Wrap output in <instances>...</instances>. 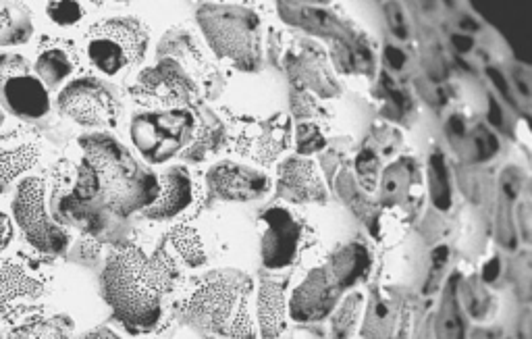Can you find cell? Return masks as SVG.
<instances>
[{"mask_svg": "<svg viewBox=\"0 0 532 339\" xmlns=\"http://www.w3.org/2000/svg\"><path fill=\"white\" fill-rule=\"evenodd\" d=\"M175 281L177 267L165 250L148 256L138 246L119 244L106 256L102 292L115 317L131 333H142L161 321L163 300L173 292Z\"/></svg>", "mask_w": 532, "mask_h": 339, "instance_id": "1", "label": "cell"}, {"mask_svg": "<svg viewBox=\"0 0 532 339\" xmlns=\"http://www.w3.org/2000/svg\"><path fill=\"white\" fill-rule=\"evenodd\" d=\"M77 150L94 169L98 206L113 233L133 213L144 211L156 200L161 181L113 136H82L77 140Z\"/></svg>", "mask_w": 532, "mask_h": 339, "instance_id": "2", "label": "cell"}, {"mask_svg": "<svg viewBox=\"0 0 532 339\" xmlns=\"http://www.w3.org/2000/svg\"><path fill=\"white\" fill-rule=\"evenodd\" d=\"M148 38L146 25L136 17L104 19L86 34V57L102 75L117 77L144 59Z\"/></svg>", "mask_w": 532, "mask_h": 339, "instance_id": "3", "label": "cell"}, {"mask_svg": "<svg viewBox=\"0 0 532 339\" xmlns=\"http://www.w3.org/2000/svg\"><path fill=\"white\" fill-rule=\"evenodd\" d=\"M198 23L219 57L235 61L239 67L254 69L258 61V17L242 7L204 5Z\"/></svg>", "mask_w": 532, "mask_h": 339, "instance_id": "4", "label": "cell"}, {"mask_svg": "<svg viewBox=\"0 0 532 339\" xmlns=\"http://www.w3.org/2000/svg\"><path fill=\"white\" fill-rule=\"evenodd\" d=\"M194 127V115L185 109L144 111L133 115L129 134L146 161L161 165L190 144Z\"/></svg>", "mask_w": 532, "mask_h": 339, "instance_id": "5", "label": "cell"}, {"mask_svg": "<svg viewBox=\"0 0 532 339\" xmlns=\"http://www.w3.org/2000/svg\"><path fill=\"white\" fill-rule=\"evenodd\" d=\"M44 181L40 177L23 179L13 198V219L25 242L42 254H63L69 244V231L46 213Z\"/></svg>", "mask_w": 532, "mask_h": 339, "instance_id": "6", "label": "cell"}, {"mask_svg": "<svg viewBox=\"0 0 532 339\" xmlns=\"http://www.w3.org/2000/svg\"><path fill=\"white\" fill-rule=\"evenodd\" d=\"M0 107L11 115L36 121L48 115L50 96L40 77L21 55H0Z\"/></svg>", "mask_w": 532, "mask_h": 339, "instance_id": "7", "label": "cell"}, {"mask_svg": "<svg viewBox=\"0 0 532 339\" xmlns=\"http://www.w3.org/2000/svg\"><path fill=\"white\" fill-rule=\"evenodd\" d=\"M59 109L77 125L104 129L117 123L121 102L106 84L94 77H79L59 94Z\"/></svg>", "mask_w": 532, "mask_h": 339, "instance_id": "8", "label": "cell"}, {"mask_svg": "<svg viewBox=\"0 0 532 339\" xmlns=\"http://www.w3.org/2000/svg\"><path fill=\"white\" fill-rule=\"evenodd\" d=\"M194 82L190 73L181 67L179 61L169 57H158L154 67L140 71L133 82L131 98L146 104V107H179L190 102L194 96Z\"/></svg>", "mask_w": 532, "mask_h": 339, "instance_id": "9", "label": "cell"}, {"mask_svg": "<svg viewBox=\"0 0 532 339\" xmlns=\"http://www.w3.org/2000/svg\"><path fill=\"white\" fill-rule=\"evenodd\" d=\"M235 300V285L225 279L208 281L190 298L185 306V319L204 331H225V321L231 315Z\"/></svg>", "mask_w": 532, "mask_h": 339, "instance_id": "10", "label": "cell"}, {"mask_svg": "<svg viewBox=\"0 0 532 339\" xmlns=\"http://www.w3.org/2000/svg\"><path fill=\"white\" fill-rule=\"evenodd\" d=\"M266 229L262 240V258L269 269H281L289 265L296 256L298 240H300V225L294 221L283 208H271L264 215Z\"/></svg>", "mask_w": 532, "mask_h": 339, "instance_id": "11", "label": "cell"}, {"mask_svg": "<svg viewBox=\"0 0 532 339\" xmlns=\"http://www.w3.org/2000/svg\"><path fill=\"white\" fill-rule=\"evenodd\" d=\"M44 294V285L11 260H0V323L19 315L28 302Z\"/></svg>", "mask_w": 532, "mask_h": 339, "instance_id": "12", "label": "cell"}, {"mask_svg": "<svg viewBox=\"0 0 532 339\" xmlns=\"http://www.w3.org/2000/svg\"><path fill=\"white\" fill-rule=\"evenodd\" d=\"M161 190L156 200L144 208V217L150 221H167L177 217L192 202V179L183 167H171L161 179Z\"/></svg>", "mask_w": 532, "mask_h": 339, "instance_id": "13", "label": "cell"}, {"mask_svg": "<svg viewBox=\"0 0 532 339\" xmlns=\"http://www.w3.org/2000/svg\"><path fill=\"white\" fill-rule=\"evenodd\" d=\"M337 288L325 271H314L296 292L291 302V317L296 321H318L333 308Z\"/></svg>", "mask_w": 532, "mask_h": 339, "instance_id": "14", "label": "cell"}, {"mask_svg": "<svg viewBox=\"0 0 532 339\" xmlns=\"http://www.w3.org/2000/svg\"><path fill=\"white\" fill-rule=\"evenodd\" d=\"M77 67V55L75 46L67 40L59 38H44L38 57H36V75L40 77V82L50 88H59L63 82H67V77L73 75Z\"/></svg>", "mask_w": 532, "mask_h": 339, "instance_id": "15", "label": "cell"}, {"mask_svg": "<svg viewBox=\"0 0 532 339\" xmlns=\"http://www.w3.org/2000/svg\"><path fill=\"white\" fill-rule=\"evenodd\" d=\"M208 184L212 192L225 200H252L266 192V177L229 163L212 169Z\"/></svg>", "mask_w": 532, "mask_h": 339, "instance_id": "16", "label": "cell"}, {"mask_svg": "<svg viewBox=\"0 0 532 339\" xmlns=\"http://www.w3.org/2000/svg\"><path fill=\"white\" fill-rule=\"evenodd\" d=\"M40 144L36 140H7L0 144V194L7 192L13 181L36 165Z\"/></svg>", "mask_w": 532, "mask_h": 339, "instance_id": "17", "label": "cell"}, {"mask_svg": "<svg viewBox=\"0 0 532 339\" xmlns=\"http://www.w3.org/2000/svg\"><path fill=\"white\" fill-rule=\"evenodd\" d=\"M34 23L28 7L21 3H0V46H19L30 42Z\"/></svg>", "mask_w": 532, "mask_h": 339, "instance_id": "18", "label": "cell"}, {"mask_svg": "<svg viewBox=\"0 0 532 339\" xmlns=\"http://www.w3.org/2000/svg\"><path fill=\"white\" fill-rule=\"evenodd\" d=\"M368 265L370 258L364 246L352 244L343 248L333 260V271L339 288H350V285H354L368 271Z\"/></svg>", "mask_w": 532, "mask_h": 339, "instance_id": "19", "label": "cell"}, {"mask_svg": "<svg viewBox=\"0 0 532 339\" xmlns=\"http://www.w3.org/2000/svg\"><path fill=\"white\" fill-rule=\"evenodd\" d=\"M73 333V321L67 315L38 317L11 329V337H67Z\"/></svg>", "mask_w": 532, "mask_h": 339, "instance_id": "20", "label": "cell"}, {"mask_svg": "<svg viewBox=\"0 0 532 339\" xmlns=\"http://www.w3.org/2000/svg\"><path fill=\"white\" fill-rule=\"evenodd\" d=\"M283 188H287L291 198H321L318 181L312 173V167L306 163H287L285 165V181Z\"/></svg>", "mask_w": 532, "mask_h": 339, "instance_id": "21", "label": "cell"}, {"mask_svg": "<svg viewBox=\"0 0 532 339\" xmlns=\"http://www.w3.org/2000/svg\"><path fill=\"white\" fill-rule=\"evenodd\" d=\"M260 321L266 337L277 335L281 327V288L273 283H264L260 292Z\"/></svg>", "mask_w": 532, "mask_h": 339, "instance_id": "22", "label": "cell"}, {"mask_svg": "<svg viewBox=\"0 0 532 339\" xmlns=\"http://www.w3.org/2000/svg\"><path fill=\"white\" fill-rule=\"evenodd\" d=\"M281 9H289L291 13L285 15L289 19V23H300L304 28L312 30V32H321V34H333L339 30V25L327 17L323 11H316V9H306L302 3H281Z\"/></svg>", "mask_w": 532, "mask_h": 339, "instance_id": "23", "label": "cell"}, {"mask_svg": "<svg viewBox=\"0 0 532 339\" xmlns=\"http://www.w3.org/2000/svg\"><path fill=\"white\" fill-rule=\"evenodd\" d=\"M456 279L451 277L445 294H443V304L439 312V335L445 337H462L464 327L460 321V312H458V298H456Z\"/></svg>", "mask_w": 532, "mask_h": 339, "instance_id": "24", "label": "cell"}, {"mask_svg": "<svg viewBox=\"0 0 532 339\" xmlns=\"http://www.w3.org/2000/svg\"><path fill=\"white\" fill-rule=\"evenodd\" d=\"M171 244L181 254V258L190 267H198L204 263V248L198 238V233L190 227H179L171 233Z\"/></svg>", "mask_w": 532, "mask_h": 339, "instance_id": "25", "label": "cell"}, {"mask_svg": "<svg viewBox=\"0 0 532 339\" xmlns=\"http://www.w3.org/2000/svg\"><path fill=\"white\" fill-rule=\"evenodd\" d=\"M429 184H431V194L435 200V206L441 211H447L451 204V190H449V179H447V169L441 154L431 156V169H429Z\"/></svg>", "mask_w": 532, "mask_h": 339, "instance_id": "26", "label": "cell"}, {"mask_svg": "<svg viewBox=\"0 0 532 339\" xmlns=\"http://www.w3.org/2000/svg\"><path fill=\"white\" fill-rule=\"evenodd\" d=\"M339 55L341 57H337V65L343 71H348V73H354V71H370V67H372L370 50L364 44H360V42L343 44Z\"/></svg>", "mask_w": 532, "mask_h": 339, "instance_id": "27", "label": "cell"}, {"mask_svg": "<svg viewBox=\"0 0 532 339\" xmlns=\"http://www.w3.org/2000/svg\"><path fill=\"white\" fill-rule=\"evenodd\" d=\"M46 15L52 23L59 25V28H71V25H77L84 19L86 11L82 3H65V0H61V3H48Z\"/></svg>", "mask_w": 532, "mask_h": 339, "instance_id": "28", "label": "cell"}, {"mask_svg": "<svg viewBox=\"0 0 532 339\" xmlns=\"http://www.w3.org/2000/svg\"><path fill=\"white\" fill-rule=\"evenodd\" d=\"M466 304L470 308V315L472 317H483L487 308H489V298H487V292L478 285V281H468L466 285Z\"/></svg>", "mask_w": 532, "mask_h": 339, "instance_id": "29", "label": "cell"}, {"mask_svg": "<svg viewBox=\"0 0 532 339\" xmlns=\"http://www.w3.org/2000/svg\"><path fill=\"white\" fill-rule=\"evenodd\" d=\"M404 188H408V175H406V171H402V165H395V167L387 169L385 194L391 198H397L399 194L404 192Z\"/></svg>", "mask_w": 532, "mask_h": 339, "instance_id": "30", "label": "cell"}, {"mask_svg": "<svg viewBox=\"0 0 532 339\" xmlns=\"http://www.w3.org/2000/svg\"><path fill=\"white\" fill-rule=\"evenodd\" d=\"M474 144H476V150H478V161H487L489 156H493L499 150L497 138L491 136L485 127H476Z\"/></svg>", "mask_w": 532, "mask_h": 339, "instance_id": "31", "label": "cell"}, {"mask_svg": "<svg viewBox=\"0 0 532 339\" xmlns=\"http://www.w3.org/2000/svg\"><path fill=\"white\" fill-rule=\"evenodd\" d=\"M325 146V140L318 134V129L314 125H302L300 132H298V150L302 154L306 152H314L318 148Z\"/></svg>", "mask_w": 532, "mask_h": 339, "instance_id": "32", "label": "cell"}, {"mask_svg": "<svg viewBox=\"0 0 532 339\" xmlns=\"http://www.w3.org/2000/svg\"><path fill=\"white\" fill-rule=\"evenodd\" d=\"M381 82H383V88L387 90L389 98L393 100V104H395V107L399 109V113L408 111V109H410V98H408V96H404L402 92H397V90H395V84L389 80V75H387V73H383Z\"/></svg>", "mask_w": 532, "mask_h": 339, "instance_id": "33", "label": "cell"}, {"mask_svg": "<svg viewBox=\"0 0 532 339\" xmlns=\"http://www.w3.org/2000/svg\"><path fill=\"white\" fill-rule=\"evenodd\" d=\"M358 300H360V296H354V298H350L348 302L343 304V308H341V312H339V317H337V323H335V329H337L339 333H345V331H348V327L352 325L354 310H356V302H358Z\"/></svg>", "mask_w": 532, "mask_h": 339, "instance_id": "34", "label": "cell"}, {"mask_svg": "<svg viewBox=\"0 0 532 339\" xmlns=\"http://www.w3.org/2000/svg\"><path fill=\"white\" fill-rule=\"evenodd\" d=\"M13 240V225L5 213H0V252H3Z\"/></svg>", "mask_w": 532, "mask_h": 339, "instance_id": "35", "label": "cell"}, {"mask_svg": "<svg viewBox=\"0 0 532 339\" xmlns=\"http://www.w3.org/2000/svg\"><path fill=\"white\" fill-rule=\"evenodd\" d=\"M487 73H489V77H491V82L497 86V90L514 104V98H512V94H510V86H508V82H505V77H503L497 69H493V67H489Z\"/></svg>", "mask_w": 532, "mask_h": 339, "instance_id": "36", "label": "cell"}, {"mask_svg": "<svg viewBox=\"0 0 532 339\" xmlns=\"http://www.w3.org/2000/svg\"><path fill=\"white\" fill-rule=\"evenodd\" d=\"M385 59H387V63H389L393 69H397V71L406 65V55H404V52L399 50V48H395V46H387V48H385Z\"/></svg>", "mask_w": 532, "mask_h": 339, "instance_id": "37", "label": "cell"}, {"mask_svg": "<svg viewBox=\"0 0 532 339\" xmlns=\"http://www.w3.org/2000/svg\"><path fill=\"white\" fill-rule=\"evenodd\" d=\"M389 13H393V17H389L391 21V25H393V32L399 36V38H402V40H406L408 38V32H406V28H404V19H402V13H399V9L397 7H391L389 9Z\"/></svg>", "mask_w": 532, "mask_h": 339, "instance_id": "38", "label": "cell"}, {"mask_svg": "<svg viewBox=\"0 0 532 339\" xmlns=\"http://www.w3.org/2000/svg\"><path fill=\"white\" fill-rule=\"evenodd\" d=\"M447 256H449L447 246H441V248H437V250L433 252V273H431V281L435 279V275L439 273V269L447 263ZM431 281H429V285H431Z\"/></svg>", "mask_w": 532, "mask_h": 339, "instance_id": "39", "label": "cell"}, {"mask_svg": "<svg viewBox=\"0 0 532 339\" xmlns=\"http://www.w3.org/2000/svg\"><path fill=\"white\" fill-rule=\"evenodd\" d=\"M358 169L362 171V173H368L372 167H375L377 165V159H375V154H372L370 150H364L360 156H358Z\"/></svg>", "mask_w": 532, "mask_h": 339, "instance_id": "40", "label": "cell"}, {"mask_svg": "<svg viewBox=\"0 0 532 339\" xmlns=\"http://www.w3.org/2000/svg\"><path fill=\"white\" fill-rule=\"evenodd\" d=\"M499 271H501L499 258H493V260H489V263H487L485 269H483V279H485L487 283H493V281L499 277Z\"/></svg>", "mask_w": 532, "mask_h": 339, "instance_id": "41", "label": "cell"}, {"mask_svg": "<svg viewBox=\"0 0 532 339\" xmlns=\"http://www.w3.org/2000/svg\"><path fill=\"white\" fill-rule=\"evenodd\" d=\"M489 121L495 125V127H501L503 123V117H501V109L495 98H489Z\"/></svg>", "mask_w": 532, "mask_h": 339, "instance_id": "42", "label": "cell"}, {"mask_svg": "<svg viewBox=\"0 0 532 339\" xmlns=\"http://www.w3.org/2000/svg\"><path fill=\"white\" fill-rule=\"evenodd\" d=\"M454 46H456L460 52H470L472 46H474V40L468 38V36H454Z\"/></svg>", "mask_w": 532, "mask_h": 339, "instance_id": "43", "label": "cell"}, {"mask_svg": "<svg viewBox=\"0 0 532 339\" xmlns=\"http://www.w3.org/2000/svg\"><path fill=\"white\" fill-rule=\"evenodd\" d=\"M449 127H451V132H454L458 138H462L466 134V129H464V121L460 117H451L449 119Z\"/></svg>", "mask_w": 532, "mask_h": 339, "instance_id": "44", "label": "cell"}, {"mask_svg": "<svg viewBox=\"0 0 532 339\" xmlns=\"http://www.w3.org/2000/svg\"><path fill=\"white\" fill-rule=\"evenodd\" d=\"M86 337H119V335L115 331H111V329H106V327H98V329L86 333Z\"/></svg>", "mask_w": 532, "mask_h": 339, "instance_id": "45", "label": "cell"}, {"mask_svg": "<svg viewBox=\"0 0 532 339\" xmlns=\"http://www.w3.org/2000/svg\"><path fill=\"white\" fill-rule=\"evenodd\" d=\"M462 28H466V30H476L478 28V25L472 21V19H468V17H464L462 19Z\"/></svg>", "mask_w": 532, "mask_h": 339, "instance_id": "46", "label": "cell"}, {"mask_svg": "<svg viewBox=\"0 0 532 339\" xmlns=\"http://www.w3.org/2000/svg\"><path fill=\"white\" fill-rule=\"evenodd\" d=\"M526 121H528V125L532 127V119H530V117H526Z\"/></svg>", "mask_w": 532, "mask_h": 339, "instance_id": "47", "label": "cell"}, {"mask_svg": "<svg viewBox=\"0 0 532 339\" xmlns=\"http://www.w3.org/2000/svg\"><path fill=\"white\" fill-rule=\"evenodd\" d=\"M0 125H3V113H0Z\"/></svg>", "mask_w": 532, "mask_h": 339, "instance_id": "48", "label": "cell"}]
</instances>
